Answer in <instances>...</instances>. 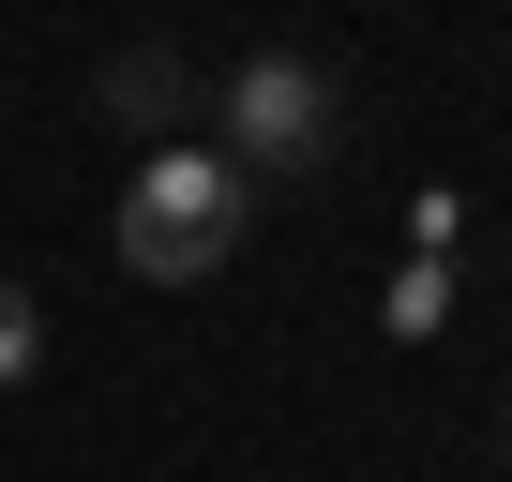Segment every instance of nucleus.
I'll use <instances>...</instances> for the list:
<instances>
[{
    "mask_svg": "<svg viewBox=\"0 0 512 482\" xmlns=\"http://www.w3.org/2000/svg\"><path fill=\"white\" fill-rule=\"evenodd\" d=\"M241 226H256V181L226 151H151L121 181V272L136 287H211L241 257Z\"/></svg>",
    "mask_w": 512,
    "mask_h": 482,
    "instance_id": "nucleus-1",
    "label": "nucleus"
},
{
    "mask_svg": "<svg viewBox=\"0 0 512 482\" xmlns=\"http://www.w3.org/2000/svg\"><path fill=\"white\" fill-rule=\"evenodd\" d=\"M332 151H347V106H332L317 61L272 46V61H241V76H226V166H241V181H256V166L302 181V166H332Z\"/></svg>",
    "mask_w": 512,
    "mask_h": 482,
    "instance_id": "nucleus-2",
    "label": "nucleus"
},
{
    "mask_svg": "<svg viewBox=\"0 0 512 482\" xmlns=\"http://www.w3.org/2000/svg\"><path fill=\"white\" fill-rule=\"evenodd\" d=\"M106 106H121V121H166V106H181V61H166V46H121V61H106Z\"/></svg>",
    "mask_w": 512,
    "mask_h": 482,
    "instance_id": "nucleus-3",
    "label": "nucleus"
},
{
    "mask_svg": "<svg viewBox=\"0 0 512 482\" xmlns=\"http://www.w3.org/2000/svg\"><path fill=\"white\" fill-rule=\"evenodd\" d=\"M31 362H46V302H31V287H16V272H0V392H16V377H31Z\"/></svg>",
    "mask_w": 512,
    "mask_h": 482,
    "instance_id": "nucleus-4",
    "label": "nucleus"
},
{
    "mask_svg": "<svg viewBox=\"0 0 512 482\" xmlns=\"http://www.w3.org/2000/svg\"><path fill=\"white\" fill-rule=\"evenodd\" d=\"M497 437H512V422H497Z\"/></svg>",
    "mask_w": 512,
    "mask_h": 482,
    "instance_id": "nucleus-5",
    "label": "nucleus"
}]
</instances>
